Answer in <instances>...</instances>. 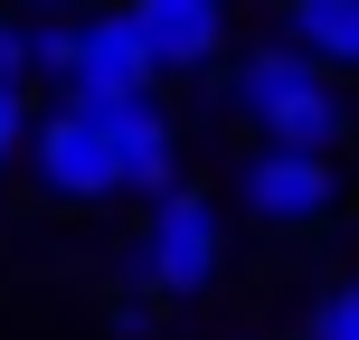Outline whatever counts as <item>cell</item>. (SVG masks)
I'll list each match as a JSON object with an SVG mask.
<instances>
[{
	"label": "cell",
	"instance_id": "cell-6",
	"mask_svg": "<svg viewBox=\"0 0 359 340\" xmlns=\"http://www.w3.org/2000/svg\"><path fill=\"white\" fill-rule=\"evenodd\" d=\"M161 76H208L227 48V0H123Z\"/></svg>",
	"mask_w": 359,
	"mask_h": 340
},
{
	"label": "cell",
	"instance_id": "cell-5",
	"mask_svg": "<svg viewBox=\"0 0 359 340\" xmlns=\"http://www.w3.org/2000/svg\"><path fill=\"white\" fill-rule=\"evenodd\" d=\"M67 104H86L95 123L114 132V151H123V198H151L180 179V114L161 104L151 86H123V95H67Z\"/></svg>",
	"mask_w": 359,
	"mask_h": 340
},
{
	"label": "cell",
	"instance_id": "cell-1",
	"mask_svg": "<svg viewBox=\"0 0 359 340\" xmlns=\"http://www.w3.org/2000/svg\"><path fill=\"white\" fill-rule=\"evenodd\" d=\"M227 104H236V123H255V142H303V151H341L350 142V95L293 38H265L227 76Z\"/></svg>",
	"mask_w": 359,
	"mask_h": 340
},
{
	"label": "cell",
	"instance_id": "cell-14",
	"mask_svg": "<svg viewBox=\"0 0 359 340\" xmlns=\"http://www.w3.org/2000/svg\"><path fill=\"white\" fill-rule=\"evenodd\" d=\"M29 10H76V0H29Z\"/></svg>",
	"mask_w": 359,
	"mask_h": 340
},
{
	"label": "cell",
	"instance_id": "cell-9",
	"mask_svg": "<svg viewBox=\"0 0 359 340\" xmlns=\"http://www.w3.org/2000/svg\"><path fill=\"white\" fill-rule=\"evenodd\" d=\"M303 340H359V274H341V284H322V293H312Z\"/></svg>",
	"mask_w": 359,
	"mask_h": 340
},
{
	"label": "cell",
	"instance_id": "cell-2",
	"mask_svg": "<svg viewBox=\"0 0 359 340\" xmlns=\"http://www.w3.org/2000/svg\"><path fill=\"white\" fill-rule=\"evenodd\" d=\"M217 274H227V217H217V198L189 189V179L151 189V217H142V246H133L123 284H151L161 303H208Z\"/></svg>",
	"mask_w": 359,
	"mask_h": 340
},
{
	"label": "cell",
	"instance_id": "cell-4",
	"mask_svg": "<svg viewBox=\"0 0 359 340\" xmlns=\"http://www.w3.org/2000/svg\"><path fill=\"white\" fill-rule=\"evenodd\" d=\"M236 208H246L265 236H312V227H331V208H341V170H331V151L255 142L246 170H236Z\"/></svg>",
	"mask_w": 359,
	"mask_h": 340
},
{
	"label": "cell",
	"instance_id": "cell-13",
	"mask_svg": "<svg viewBox=\"0 0 359 340\" xmlns=\"http://www.w3.org/2000/svg\"><path fill=\"white\" fill-rule=\"evenodd\" d=\"M0 86H29V29L0 19Z\"/></svg>",
	"mask_w": 359,
	"mask_h": 340
},
{
	"label": "cell",
	"instance_id": "cell-11",
	"mask_svg": "<svg viewBox=\"0 0 359 340\" xmlns=\"http://www.w3.org/2000/svg\"><path fill=\"white\" fill-rule=\"evenodd\" d=\"M67 67H76V19L29 29V76H57V86H67Z\"/></svg>",
	"mask_w": 359,
	"mask_h": 340
},
{
	"label": "cell",
	"instance_id": "cell-3",
	"mask_svg": "<svg viewBox=\"0 0 359 340\" xmlns=\"http://www.w3.org/2000/svg\"><path fill=\"white\" fill-rule=\"evenodd\" d=\"M29 170H38V189H48L57 208H104V198H123L114 132L95 123L86 104H67V95H57L48 114H29Z\"/></svg>",
	"mask_w": 359,
	"mask_h": 340
},
{
	"label": "cell",
	"instance_id": "cell-7",
	"mask_svg": "<svg viewBox=\"0 0 359 340\" xmlns=\"http://www.w3.org/2000/svg\"><path fill=\"white\" fill-rule=\"evenodd\" d=\"M123 86H161L133 10H95L76 19V67H67V95H123Z\"/></svg>",
	"mask_w": 359,
	"mask_h": 340
},
{
	"label": "cell",
	"instance_id": "cell-12",
	"mask_svg": "<svg viewBox=\"0 0 359 340\" xmlns=\"http://www.w3.org/2000/svg\"><path fill=\"white\" fill-rule=\"evenodd\" d=\"M29 151V86H0V170Z\"/></svg>",
	"mask_w": 359,
	"mask_h": 340
},
{
	"label": "cell",
	"instance_id": "cell-10",
	"mask_svg": "<svg viewBox=\"0 0 359 340\" xmlns=\"http://www.w3.org/2000/svg\"><path fill=\"white\" fill-rule=\"evenodd\" d=\"M161 293H151V284H133V293H114V303H104V331L114 340H161Z\"/></svg>",
	"mask_w": 359,
	"mask_h": 340
},
{
	"label": "cell",
	"instance_id": "cell-8",
	"mask_svg": "<svg viewBox=\"0 0 359 340\" xmlns=\"http://www.w3.org/2000/svg\"><path fill=\"white\" fill-rule=\"evenodd\" d=\"M284 38L312 48L331 76H359V0H284Z\"/></svg>",
	"mask_w": 359,
	"mask_h": 340
}]
</instances>
